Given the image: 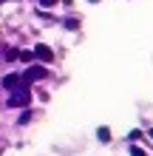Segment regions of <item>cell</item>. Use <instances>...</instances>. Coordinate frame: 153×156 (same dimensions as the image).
I'll use <instances>...</instances> for the list:
<instances>
[{
    "label": "cell",
    "mask_w": 153,
    "mask_h": 156,
    "mask_svg": "<svg viewBox=\"0 0 153 156\" xmlns=\"http://www.w3.org/2000/svg\"><path fill=\"white\" fill-rule=\"evenodd\" d=\"M96 136H99V142H111V131H108V128H99Z\"/></svg>",
    "instance_id": "5b68a950"
},
{
    "label": "cell",
    "mask_w": 153,
    "mask_h": 156,
    "mask_svg": "<svg viewBox=\"0 0 153 156\" xmlns=\"http://www.w3.org/2000/svg\"><path fill=\"white\" fill-rule=\"evenodd\" d=\"M26 82H29V80H26V77H17V74H6V77H3V85H6L9 91L26 88Z\"/></svg>",
    "instance_id": "3957f363"
},
{
    "label": "cell",
    "mask_w": 153,
    "mask_h": 156,
    "mask_svg": "<svg viewBox=\"0 0 153 156\" xmlns=\"http://www.w3.org/2000/svg\"><path fill=\"white\" fill-rule=\"evenodd\" d=\"M130 156H145V151L142 148H130Z\"/></svg>",
    "instance_id": "ba28073f"
},
{
    "label": "cell",
    "mask_w": 153,
    "mask_h": 156,
    "mask_svg": "<svg viewBox=\"0 0 153 156\" xmlns=\"http://www.w3.org/2000/svg\"><path fill=\"white\" fill-rule=\"evenodd\" d=\"M46 77H48V71L40 68V66H31L29 71H26V80H29V82H31V80H46Z\"/></svg>",
    "instance_id": "277c9868"
},
{
    "label": "cell",
    "mask_w": 153,
    "mask_h": 156,
    "mask_svg": "<svg viewBox=\"0 0 153 156\" xmlns=\"http://www.w3.org/2000/svg\"><path fill=\"white\" fill-rule=\"evenodd\" d=\"M0 3H3V0H0Z\"/></svg>",
    "instance_id": "8fae6325"
},
{
    "label": "cell",
    "mask_w": 153,
    "mask_h": 156,
    "mask_svg": "<svg viewBox=\"0 0 153 156\" xmlns=\"http://www.w3.org/2000/svg\"><path fill=\"white\" fill-rule=\"evenodd\" d=\"M17 57H20L23 62H31L34 60V51H17Z\"/></svg>",
    "instance_id": "8992f818"
},
{
    "label": "cell",
    "mask_w": 153,
    "mask_h": 156,
    "mask_svg": "<svg viewBox=\"0 0 153 156\" xmlns=\"http://www.w3.org/2000/svg\"><path fill=\"white\" fill-rule=\"evenodd\" d=\"M91 3H96V0H91Z\"/></svg>",
    "instance_id": "30bf717a"
},
{
    "label": "cell",
    "mask_w": 153,
    "mask_h": 156,
    "mask_svg": "<svg viewBox=\"0 0 153 156\" xmlns=\"http://www.w3.org/2000/svg\"><path fill=\"white\" fill-rule=\"evenodd\" d=\"M34 60H40V62H54V51L48 48V45L37 43V45H34Z\"/></svg>",
    "instance_id": "7a4b0ae2"
},
{
    "label": "cell",
    "mask_w": 153,
    "mask_h": 156,
    "mask_svg": "<svg viewBox=\"0 0 153 156\" xmlns=\"http://www.w3.org/2000/svg\"><path fill=\"white\" fill-rule=\"evenodd\" d=\"M54 3H60V0H40V6H43V9H48V6H54Z\"/></svg>",
    "instance_id": "52a82bcc"
},
{
    "label": "cell",
    "mask_w": 153,
    "mask_h": 156,
    "mask_svg": "<svg viewBox=\"0 0 153 156\" xmlns=\"http://www.w3.org/2000/svg\"><path fill=\"white\" fill-rule=\"evenodd\" d=\"M148 136H150V139H153V131H148Z\"/></svg>",
    "instance_id": "9c48e42d"
},
{
    "label": "cell",
    "mask_w": 153,
    "mask_h": 156,
    "mask_svg": "<svg viewBox=\"0 0 153 156\" xmlns=\"http://www.w3.org/2000/svg\"><path fill=\"white\" fill-rule=\"evenodd\" d=\"M31 97H29V88H17L12 97H9V108H20V105H29Z\"/></svg>",
    "instance_id": "6da1fadb"
}]
</instances>
